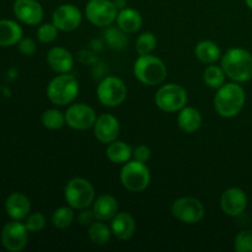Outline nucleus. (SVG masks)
<instances>
[{
    "label": "nucleus",
    "mask_w": 252,
    "mask_h": 252,
    "mask_svg": "<svg viewBox=\"0 0 252 252\" xmlns=\"http://www.w3.org/2000/svg\"><path fill=\"white\" fill-rule=\"evenodd\" d=\"M42 125L49 130L61 129L64 125H66L65 115H63L61 111L54 110V108L44 111L43 115H42Z\"/></svg>",
    "instance_id": "30"
},
{
    "label": "nucleus",
    "mask_w": 252,
    "mask_h": 252,
    "mask_svg": "<svg viewBox=\"0 0 252 252\" xmlns=\"http://www.w3.org/2000/svg\"><path fill=\"white\" fill-rule=\"evenodd\" d=\"M83 20L81 11L73 4H63L54 10L52 22L59 31L70 32L78 29Z\"/></svg>",
    "instance_id": "13"
},
{
    "label": "nucleus",
    "mask_w": 252,
    "mask_h": 252,
    "mask_svg": "<svg viewBox=\"0 0 252 252\" xmlns=\"http://www.w3.org/2000/svg\"><path fill=\"white\" fill-rule=\"evenodd\" d=\"M157 47V37L152 32H143L135 41V49L139 56L150 54Z\"/></svg>",
    "instance_id": "31"
},
{
    "label": "nucleus",
    "mask_w": 252,
    "mask_h": 252,
    "mask_svg": "<svg viewBox=\"0 0 252 252\" xmlns=\"http://www.w3.org/2000/svg\"><path fill=\"white\" fill-rule=\"evenodd\" d=\"M94 216L96 220H111L118 212V202L111 194H101L94 201Z\"/></svg>",
    "instance_id": "20"
},
{
    "label": "nucleus",
    "mask_w": 252,
    "mask_h": 252,
    "mask_svg": "<svg viewBox=\"0 0 252 252\" xmlns=\"http://www.w3.org/2000/svg\"><path fill=\"white\" fill-rule=\"evenodd\" d=\"M106 155H107L108 160L111 162H115V164H126L133 157V150L127 143L116 139L115 142L108 144L107 149H106Z\"/></svg>",
    "instance_id": "25"
},
{
    "label": "nucleus",
    "mask_w": 252,
    "mask_h": 252,
    "mask_svg": "<svg viewBox=\"0 0 252 252\" xmlns=\"http://www.w3.org/2000/svg\"><path fill=\"white\" fill-rule=\"evenodd\" d=\"M234 248L238 252H252V230H243L236 235Z\"/></svg>",
    "instance_id": "32"
},
{
    "label": "nucleus",
    "mask_w": 252,
    "mask_h": 252,
    "mask_svg": "<svg viewBox=\"0 0 252 252\" xmlns=\"http://www.w3.org/2000/svg\"><path fill=\"white\" fill-rule=\"evenodd\" d=\"M245 2H246V5H248V6L252 10V0H245Z\"/></svg>",
    "instance_id": "38"
},
{
    "label": "nucleus",
    "mask_w": 252,
    "mask_h": 252,
    "mask_svg": "<svg viewBox=\"0 0 252 252\" xmlns=\"http://www.w3.org/2000/svg\"><path fill=\"white\" fill-rule=\"evenodd\" d=\"M245 101V90L234 81L218 89L214 97V107L220 117L233 118L243 111Z\"/></svg>",
    "instance_id": "1"
},
{
    "label": "nucleus",
    "mask_w": 252,
    "mask_h": 252,
    "mask_svg": "<svg viewBox=\"0 0 252 252\" xmlns=\"http://www.w3.org/2000/svg\"><path fill=\"white\" fill-rule=\"evenodd\" d=\"M120 177L123 187L134 193L144 191L149 186L150 180H152L147 165L137 160L126 162L121 170Z\"/></svg>",
    "instance_id": "6"
},
{
    "label": "nucleus",
    "mask_w": 252,
    "mask_h": 252,
    "mask_svg": "<svg viewBox=\"0 0 252 252\" xmlns=\"http://www.w3.org/2000/svg\"><path fill=\"white\" fill-rule=\"evenodd\" d=\"M225 71L223 70L221 66L218 65H209L207 66L203 73V80L206 85H208L211 89H217L225 84Z\"/></svg>",
    "instance_id": "27"
},
{
    "label": "nucleus",
    "mask_w": 252,
    "mask_h": 252,
    "mask_svg": "<svg viewBox=\"0 0 252 252\" xmlns=\"http://www.w3.org/2000/svg\"><path fill=\"white\" fill-rule=\"evenodd\" d=\"M177 123L182 132L185 133H193L198 130L202 126V116L198 110L193 107H187L180 110L179 117H177Z\"/></svg>",
    "instance_id": "22"
},
{
    "label": "nucleus",
    "mask_w": 252,
    "mask_h": 252,
    "mask_svg": "<svg viewBox=\"0 0 252 252\" xmlns=\"http://www.w3.org/2000/svg\"><path fill=\"white\" fill-rule=\"evenodd\" d=\"M187 91L177 84L162 85L155 95V103L164 112H176L186 106Z\"/></svg>",
    "instance_id": "7"
},
{
    "label": "nucleus",
    "mask_w": 252,
    "mask_h": 252,
    "mask_svg": "<svg viewBox=\"0 0 252 252\" xmlns=\"http://www.w3.org/2000/svg\"><path fill=\"white\" fill-rule=\"evenodd\" d=\"M89 238L93 241L95 245L103 246L106 244L110 243L111 236H112V231L111 228H108L105 223L101 220L94 221L90 226H89Z\"/></svg>",
    "instance_id": "26"
},
{
    "label": "nucleus",
    "mask_w": 252,
    "mask_h": 252,
    "mask_svg": "<svg viewBox=\"0 0 252 252\" xmlns=\"http://www.w3.org/2000/svg\"><path fill=\"white\" fill-rule=\"evenodd\" d=\"M25 225H26L27 230L31 231V233H38V231H41L46 226V217L41 212L29 214L26 217Z\"/></svg>",
    "instance_id": "34"
},
{
    "label": "nucleus",
    "mask_w": 252,
    "mask_h": 252,
    "mask_svg": "<svg viewBox=\"0 0 252 252\" xmlns=\"http://www.w3.org/2000/svg\"><path fill=\"white\" fill-rule=\"evenodd\" d=\"M78 219H79V221H80L81 225L90 226L96 218H95V216H94L93 211H86V208H85V209H81V213L79 214Z\"/></svg>",
    "instance_id": "37"
},
{
    "label": "nucleus",
    "mask_w": 252,
    "mask_h": 252,
    "mask_svg": "<svg viewBox=\"0 0 252 252\" xmlns=\"http://www.w3.org/2000/svg\"><path fill=\"white\" fill-rule=\"evenodd\" d=\"M97 116L94 108L85 103L71 105L65 112V122L70 128L76 130H86L94 127Z\"/></svg>",
    "instance_id": "12"
},
{
    "label": "nucleus",
    "mask_w": 252,
    "mask_h": 252,
    "mask_svg": "<svg viewBox=\"0 0 252 252\" xmlns=\"http://www.w3.org/2000/svg\"><path fill=\"white\" fill-rule=\"evenodd\" d=\"M74 218H75V216H74L73 208L70 206L59 207L52 214V224L57 229H66L73 224Z\"/></svg>",
    "instance_id": "28"
},
{
    "label": "nucleus",
    "mask_w": 252,
    "mask_h": 252,
    "mask_svg": "<svg viewBox=\"0 0 252 252\" xmlns=\"http://www.w3.org/2000/svg\"><path fill=\"white\" fill-rule=\"evenodd\" d=\"M78 94V80L73 75H69V73L56 76L47 86V97L54 105H69L75 100Z\"/></svg>",
    "instance_id": "4"
},
{
    "label": "nucleus",
    "mask_w": 252,
    "mask_h": 252,
    "mask_svg": "<svg viewBox=\"0 0 252 252\" xmlns=\"http://www.w3.org/2000/svg\"><path fill=\"white\" fill-rule=\"evenodd\" d=\"M17 49H19L20 53L25 57H30L36 52V43L32 38H21L17 43Z\"/></svg>",
    "instance_id": "35"
},
{
    "label": "nucleus",
    "mask_w": 252,
    "mask_h": 252,
    "mask_svg": "<svg viewBox=\"0 0 252 252\" xmlns=\"http://www.w3.org/2000/svg\"><path fill=\"white\" fill-rule=\"evenodd\" d=\"M150 155H152V152H150L149 147H147V145L144 144L138 145V147L133 150V158H134V160L144 162V164L150 159Z\"/></svg>",
    "instance_id": "36"
},
{
    "label": "nucleus",
    "mask_w": 252,
    "mask_h": 252,
    "mask_svg": "<svg viewBox=\"0 0 252 252\" xmlns=\"http://www.w3.org/2000/svg\"><path fill=\"white\" fill-rule=\"evenodd\" d=\"M14 14L17 19L30 26H36L43 20V7L37 0H16Z\"/></svg>",
    "instance_id": "16"
},
{
    "label": "nucleus",
    "mask_w": 252,
    "mask_h": 252,
    "mask_svg": "<svg viewBox=\"0 0 252 252\" xmlns=\"http://www.w3.org/2000/svg\"><path fill=\"white\" fill-rule=\"evenodd\" d=\"M47 62L52 70L58 74L70 73L74 66L73 56L63 47H53L47 54Z\"/></svg>",
    "instance_id": "18"
},
{
    "label": "nucleus",
    "mask_w": 252,
    "mask_h": 252,
    "mask_svg": "<svg viewBox=\"0 0 252 252\" xmlns=\"http://www.w3.org/2000/svg\"><path fill=\"white\" fill-rule=\"evenodd\" d=\"M0 239L2 246L7 251L20 252L29 243V230L25 224L20 223L19 220H12L2 228Z\"/></svg>",
    "instance_id": "11"
},
{
    "label": "nucleus",
    "mask_w": 252,
    "mask_h": 252,
    "mask_svg": "<svg viewBox=\"0 0 252 252\" xmlns=\"http://www.w3.org/2000/svg\"><path fill=\"white\" fill-rule=\"evenodd\" d=\"M248 207V196L238 187H231L224 191L220 197V208L229 217H239Z\"/></svg>",
    "instance_id": "14"
},
{
    "label": "nucleus",
    "mask_w": 252,
    "mask_h": 252,
    "mask_svg": "<svg viewBox=\"0 0 252 252\" xmlns=\"http://www.w3.org/2000/svg\"><path fill=\"white\" fill-rule=\"evenodd\" d=\"M194 54L197 59L202 63L214 64L221 58V51L218 44L213 41H201L194 48Z\"/></svg>",
    "instance_id": "24"
},
{
    "label": "nucleus",
    "mask_w": 252,
    "mask_h": 252,
    "mask_svg": "<svg viewBox=\"0 0 252 252\" xmlns=\"http://www.w3.org/2000/svg\"><path fill=\"white\" fill-rule=\"evenodd\" d=\"M133 73L140 83L149 86L160 85L167 75V69L164 62L152 54L139 56L133 66Z\"/></svg>",
    "instance_id": "3"
},
{
    "label": "nucleus",
    "mask_w": 252,
    "mask_h": 252,
    "mask_svg": "<svg viewBox=\"0 0 252 252\" xmlns=\"http://www.w3.org/2000/svg\"><path fill=\"white\" fill-rule=\"evenodd\" d=\"M105 41L112 49H122L127 46V33L123 32L120 27H110L105 31Z\"/></svg>",
    "instance_id": "29"
},
{
    "label": "nucleus",
    "mask_w": 252,
    "mask_h": 252,
    "mask_svg": "<svg viewBox=\"0 0 252 252\" xmlns=\"http://www.w3.org/2000/svg\"><path fill=\"white\" fill-rule=\"evenodd\" d=\"M5 209L10 218L14 220H21L29 216L31 211V202L24 193L15 192L10 194L5 201Z\"/></svg>",
    "instance_id": "19"
},
{
    "label": "nucleus",
    "mask_w": 252,
    "mask_h": 252,
    "mask_svg": "<svg viewBox=\"0 0 252 252\" xmlns=\"http://www.w3.org/2000/svg\"><path fill=\"white\" fill-rule=\"evenodd\" d=\"M120 121L110 113H103L98 116L94 125V134L96 139L103 144H110L115 142L120 135Z\"/></svg>",
    "instance_id": "15"
},
{
    "label": "nucleus",
    "mask_w": 252,
    "mask_h": 252,
    "mask_svg": "<svg viewBox=\"0 0 252 252\" xmlns=\"http://www.w3.org/2000/svg\"><path fill=\"white\" fill-rule=\"evenodd\" d=\"M127 97V86L117 76H107L97 86V98L106 107H117Z\"/></svg>",
    "instance_id": "9"
},
{
    "label": "nucleus",
    "mask_w": 252,
    "mask_h": 252,
    "mask_svg": "<svg viewBox=\"0 0 252 252\" xmlns=\"http://www.w3.org/2000/svg\"><path fill=\"white\" fill-rule=\"evenodd\" d=\"M117 26L127 34L139 31L143 25V17L139 11L130 7H125L117 15Z\"/></svg>",
    "instance_id": "21"
},
{
    "label": "nucleus",
    "mask_w": 252,
    "mask_h": 252,
    "mask_svg": "<svg viewBox=\"0 0 252 252\" xmlns=\"http://www.w3.org/2000/svg\"><path fill=\"white\" fill-rule=\"evenodd\" d=\"M220 66L235 83H246L252 79V54L244 48L228 49L221 56Z\"/></svg>",
    "instance_id": "2"
},
{
    "label": "nucleus",
    "mask_w": 252,
    "mask_h": 252,
    "mask_svg": "<svg viewBox=\"0 0 252 252\" xmlns=\"http://www.w3.org/2000/svg\"><path fill=\"white\" fill-rule=\"evenodd\" d=\"M64 198L73 209L89 208L95 201V191L88 180L83 177L71 179L64 189Z\"/></svg>",
    "instance_id": "5"
},
{
    "label": "nucleus",
    "mask_w": 252,
    "mask_h": 252,
    "mask_svg": "<svg viewBox=\"0 0 252 252\" xmlns=\"http://www.w3.org/2000/svg\"><path fill=\"white\" fill-rule=\"evenodd\" d=\"M59 30L54 26V24H43L38 27L37 30V38L42 42V43H51L58 36Z\"/></svg>",
    "instance_id": "33"
},
{
    "label": "nucleus",
    "mask_w": 252,
    "mask_h": 252,
    "mask_svg": "<svg viewBox=\"0 0 252 252\" xmlns=\"http://www.w3.org/2000/svg\"><path fill=\"white\" fill-rule=\"evenodd\" d=\"M22 38V29L12 20H0V47H10Z\"/></svg>",
    "instance_id": "23"
},
{
    "label": "nucleus",
    "mask_w": 252,
    "mask_h": 252,
    "mask_svg": "<svg viewBox=\"0 0 252 252\" xmlns=\"http://www.w3.org/2000/svg\"><path fill=\"white\" fill-rule=\"evenodd\" d=\"M111 231L115 238L118 240H129L135 233V220L129 213L122 212L117 213L112 219H111Z\"/></svg>",
    "instance_id": "17"
},
{
    "label": "nucleus",
    "mask_w": 252,
    "mask_h": 252,
    "mask_svg": "<svg viewBox=\"0 0 252 252\" xmlns=\"http://www.w3.org/2000/svg\"><path fill=\"white\" fill-rule=\"evenodd\" d=\"M171 213L181 223L196 224L204 218L206 209L199 199L193 197H182L172 203Z\"/></svg>",
    "instance_id": "10"
},
{
    "label": "nucleus",
    "mask_w": 252,
    "mask_h": 252,
    "mask_svg": "<svg viewBox=\"0 0 252 252\" xmlns=\"http://www.w3.org/2000/svg\"><path fill=\"white\" fill-rule=\"evenodd\" d=\"M117 10L113 0H89L85 6V16L95 26L107 27L117 19Z\"/></svg>",
    "instance_id": "8"
}]
</instances>
